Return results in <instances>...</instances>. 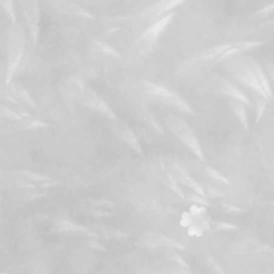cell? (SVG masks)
I'll use <instances>...</instances> for the list:
<instances>
[{"mask_svg":"<svg viewBox=\"0 0 274 274\" xmlns=\"http://www.w3.org/2000/svg\"><path fill=\"white\" fill-rule=\"evenodd\" d=\"M25 31L21 24H11L8 29V66L6 85L11 84L21 66L25 49Z\"/></svg>","mask_w":274,"mask_h":274,"instance_id":"1","label":"cell"},{"mask_svg":"<svg viewBox=\"0 0 274 274\" xmlns=\"http://www.w3.org/2000/svg\"><path fill=\"white\" fill-rule=\"evenodd\" d=\"M164 120H165V124L168 130L173 133L180 142H182L189 148L201 162L205 161V156H203L199 140L189 124L182 118H180L179 116L174 114H168L164 118Z\"/></svg>","mask_w":274,"mask_h":274,"instance_id":"2","label":"cell"},{"mask_svg":"<svg viewBox=\"0 0 274 274\" xmlns=\"http://www.w3.org/2000/svg\"><path fill=\"white\" fill-rule=\"evenodd\" d=\"M231 44H222V45H216L212 46V48L203 50L196 55H194L191 58L186 59L181 67L178 70V74L180 75H184L187 73H191L192 71H195L202 66H205L207 62L211 61L212 59H215L216 57L220 56L222 53L228 50L230 48Z\"/></svg>","mask_w":274,"mask_h":274,"instance_id":"3","label":"cell"},{"mask_svg":"<svg viewBox=\"0 0 274 274\" xmlns=\"http://www.w3.org/2000/svg\"><path fill=\"white\" fill-rule=\"evenodd\" d=\"M228 71L234 80L238 81L241 84H243L244 86H246V87L256 91L261 98L268 100L264 91L262 90L260 86L258 85L254 76L249 72V70L247 69V67L245 66L243 61L240 59L230 60L228 62Z\"/></svg>","mask_w":274,"mask_h":274,"instance_id":"4","label":"cell"},{"mask_svg":"<svg viewBox=\"0 0 274 274\" xmlns=\"http://www.w3.org/2000/svg\"><path fill=\"white\" fill-rule=\"evenodd\" d=\"M81 97L82 100L81 102L89 107L92 111H95L98 114L103 115L106 118L111 119L112 121L116 122L117 121V117L115 113L113 112V109L109 107V105L106 103V102L102 99L96 91H93L88 86H85L84 89L81 92Z\"/></svg>","mask_w":274,"mask_h":274,"instance_id":"5","label":"cell"},{"mask_svg":"<svg viewBox=\"0 0 274 274\" xmlns=\"http://www.w3.org/2000/svg\"><path fill=\"white\" fill-rule=\"evenodd\" d=\"M174 15H175L174 13L167 14L166 17L156 21L154 24H152L150 27H148L146 29L145 33L140 36L139 42H138V44L140 45V51H143L142 53L149 51L152 48L153 44L156 41V39L160 37V35L169 25V23L171 22V20H173Z\"/></svg>","mask_w":274,"mask_h":274,"instance_id":"6","label":"cell"},{"mask_svg":"<svg viewBox=\"0 0 274 274\" xmlns=\"http://www.w3.org/2000/svg\"><path fill=\"white\" fill-rule=\"evenodd\" d=\"M211 86H212V89L215 92L220 93V95L226 96L233 100H238L247 106H252V103H250L245 93L239 89L233 83L226 80L223 76H214L212 78V82H211Z\"/></svg>","mask_w":274,"mask_h":274,"instance_id":"7","label":"cell"},{"mask_svg":"<svg viewBox=\"0 0 274 274\" xmlns=\"http://www.w3.org/2000/svg\"><path fill=\"white\" fill-rule=\"evenodd\" d=\"M23 14L27 21L29 33L34 44H38L39 41V25H40V5L38 2H22Z\"/></svg>","mask_w":274,"mask_h":274,"instance_id":"8","label":"cell"},{"mask_svg":"<svg viewBox=\"0 0 274 274\" xmlns=\"http://www.w3.org/2000/svg\"><path fill=\"white\" fill-rule=\"evenodd\" d=\"M112 130L114 131L115 134L122 140V142H124L130 148H132L133 150L136 151L138 154H143L142 146H140L135 133L130 129L129 125L116 121L115 124L112 127Z\"/></svg>","mask_w":274,"mask_h":274,"instance_id":"9","label":"cell"},{"mask_svg":"<svg viewBox=\"0 0 274 274\" xmlns=\"http://www.w3.org/2000/svg\"><path fill=\"white\" fill-rule=\"evenodd\" d=\"M169 174L176 180V181L186 185L187 187L192 189L195 193L200 195L201 197L206 198L205 190H203L202 187L196 181H195V180L189 174H187V171L184 168L178 165V164H173V165H171Z\"/></svg>","mask_w":274,"mask_h":274,"instance_id":"10","label":"cell"},{"mask_svg":"<svg viewBox=\"0 0 274 274\" xmlns=\"http://www.w3.org/2000/svg\"><path fill=\"white\" fill-rule=\"evenodd\" d=\"M49 5L58 13L72 15V17L89 19V20L95 19L92 17V14H90L88 11H86L84 8L72 2H51L49 3Z\"/></svg>","mask_w":274,"mask_h":274,"instance_id":"11","label":"cell"},{"mask_svg":"<svg viewBox=\"0 0 274 274\" xmlns=\"http://www.w3.org/2000/svg\"><path fill=\"white\" fill-rule=\"evenodd\" d=\"M245 66L247 67V69L249 70V72L252 73V75L254 76V78L256 80V82L258 83V85L260 86L262 88V90L264 91L265 96H267L268 100H272L273 99V95H272V89L270 87V83L268 77L265 76V74L263 73V71L261 70L260 66L257 64V62L252 59V58H247L246 60L243 61Z\"/></svg>","mask_w":274,"mask_h":274,"instance_id":"12","label":"cell"},{"mask_svg":"<svg viewBox=\"0 0 274 274\" xmlns=\"http://www.w3.org/2000/svg\"><path fill=\"white\" fill-rule=\"evenodd\" d=\"M55 229L58 232H69V233H84L89 234V236H93V233L90 232L86 227L78 225L76 223H73L72 221L66 220V218L57 217L53 221Z\"/></svg>","mask_w":274,"mask_h":274,"instance_id":"13","label":"cell"},{"mask_svg":"<svg viewBox=\"0 0 274 274\" xmlns=\"http://www.w3.org/2000/svg\"><path fill=\"white\" fill-rule=\"evenodd\" d=\"M263 43L262 42H259V41H248V42H237V43H232L230 45V48L225 51L224 53H222L220 56L216 57V61H221V60H224V59H228V58H231L233 57L234 55L237 54H240V53H243V52H246V51H249L252 49H255V48H258V46H261Z\"/></svg>","mask_w":274,"mask_h":274,"instance_id":"14","label":"cell"},{"mask_svg":"<svg viewBox=\"0 0 274 274\" xmlns=\"http://www.w3.org/2000/svg\"><path fill=\"white\" fill-rule=\"evenodd\" d=\"M12 176L15 177L17 180H20V181H25L29 183L38 182L39 184H40L43 182L53 181L52 178H50L49 176L38 174V173H35V171H30V170H15L12 173Z\"/></svg>","mask_w":274,"mask_h":274,"instance_id":"15","label":"cell"},{"mask_svg":"<svg viewBox=\"0 0 274 274\" xmlns=\"http://www.w3.org/2000/svg\"><path fill=\"white\" fill-rule=\"evenodd\" d=\"M144 89L147 95L158 98L159 100H166L173 96V92L167 88L149 81H144Z\"/></svg>","mask_w":274,"mask_h":274,"instance_id":"16","label":"cell"},{"mask_svg":"<svg viewBox=\"0 0 274 274\" xmlns=\"http://www.w3.org/2000/svg\"><path fill=\"white\" fill-rule=\"evenodd\" d=\"M229 107L231 108L232 113L236 115V117L240 121V123L242 124L243 129L245 131H248V120H247V116H246V112H245L243 103L238 100L230 99L229 100Z\"/></svg>","mask_w":274,"mask_h":274,"instance_id":"17","label":"cell"},{"mask_svg":"<svg viewBox=\"0 0 274 274\" xmlns=\"http://www.w3.org/2000/svg\"><path fill=\"white\" fill-rule=\"evenodd\" d=\"M162 102H166V103L169 105V106H173L174 108H177V109H180V111H182L186 114L189 115H193V109L191 108V106L186 103V102L180 97L178 96L177 93L173 92V96H171V98L169 99H166V100H160Z\"/></svg>","mask_w":274,"mask_h":274,"instance_id":"18","label":"cell"},{"mask_svg":"<svg viewBox=\"0 0 274 274\" xmlns=\"http://www.w3.org/2000/svg\"><path fill=\"white\" fill-rule=\"evenodd\" d=\"M11 88H12L14 96H17L22 101H24L25 103L28 104L31 108H37V104H36L35 100L33 99V97L29 95V92L24 87H22L21 85L15 84V85H11Z\"/></svg>","mask_w":274,"mask_h":274,"instance_id":"19","label":"cell"},{"mask_svg":"<svg viewBox=\"0 0 274 274\" xmlns=\"http://www.w3.org/2000/svg\"><path fill=\"white\" fill-rule=\"evenodd\" d=\"M165 3L166 2H160L158 4L153 5L152 7L148 8V9L142 14V20H145V21H152L154 19H156L159 17V15L164 12V6H165Z\"/></svg>","mask_w":274,"mask_h":274,"instance_id":"20","label":"cell"},{"mask_svg":"<svg viewBox=\"0 0 274 274\" xmlns=\"http://www.w3.org/2000/svg\"><path fill=\"white\" fill-rule=\"evenodd\" d=\"M92 48L95 51H98V52H101L103 54H106L108 55V56H112V57H117L119 58L120 57V54L117 52L115 49H113L111 45L106 44L105 42H101V41H93L92 42Z\"/></svg>","mask_w":274,"mask_h":274,"instance_id":"21","label":"cell"},{"mask_svg":"<svg viewBox=\"0 0 274 274\" xmlns=\"http://www.w3.org/2000/svg\"><path fill=\"white\" fill-rule=\"evenodd\" d=\"M50 127L49 123L44 121H40L37 119H24L20 121V130H34V129H40V128H48Z\"/></svg>","mask_w":274,"mask_h":274,"instance_id":"22","label":"cell"},{"mask_svg":"<svg viewBox=\"0 0 274 274\" xmlns=\"http://www.w3.org/2000/svg\"><path fill=\"white\" fill-rule=\"evenodd\" d=\"M142 118H143V120H144L145 122H147L148 124H149L150 127H151L152 129H154L156 132H159L160 134H164V131H163L162 127L158 123V121H156L154 115H153L151 112H149V111H144V112H143Z\"/></svg>","mask_w":274,"mask_h":274,"instance_id":"23","label":"cell"},{"mask_svg":"<svg viewBox=\"0 0 274 274\" xmlns=\"http://www.w3.org/2000/svg\"><path fill=\"white\" fill-rule=\"evenodd\" d=\"M0 118L10 119V120H15V121L24 120L17 113V111H12V109H10L9 107H7L5 105H0Z\"/></svg>","mask_w":274,"mask_h":274,"instance_id":"24","label":"cell"},{"mask_svg":"<svg viewBox=\"0 0 274 274\" xmlns=\"http://www.w3.org/2000/svg\"><path fill=\"white\" fill-rule=\"evenodd\" d=\"M0 6L3 7V9L6 12L8 19L10 20L11 24H18L17 14H15V9H14V3H12V2H0Z\"/></svg>","mask_w":274,"mask_h":274,"instance_id":"25","label":"cell"},{"mask_svg":"<svg viewBox=\"0 0 274 274\" xmlns=\"http://www.w3.org/2000/svg\"><path fill=\"white\" fill-rule=\"evenodd\" d=\"M164 182H165V184L169 187V189H171L177 195H179L180 197H181V198L185 197L183 192H182V190L180 189V186L178 185L177 181H176V180L173 177H171V175L169 173H167L165 175V180H164Z\"/></svg>","mask_w":274,"mask_h":274,"instance_id":"26","label":"cell"},{"mask_svg":"<svg viewBox=\"0 0 274 274\" xmlns=\"http://www.w3.org/2000/svg\"><path fill=\"white\" fill-rule=\"evenodd\" d=\"M189 212L193 216L195 223L198 222L200 218L205 217L207 215V208L203 206H197V205H193L191 206Z\"/></svg>","mask_w":274,"mask_h":274,"instance_id":"27","label":"cell"},{"mask_svg":"<svg viewBox=\"0 0 274 274\" xmlns=\"http://www.w3.org/2000/svg\"><path fill=\"white\" fill-rule=\"evenodd\" d=\"M206 174L209 178L211 179H213V180H216V181L218 182H222V183H225V184H228L229 181L228 180H227L222 174L218 173L217 170H215L214 168L212 167H210V166H207L206 167Z\"/></svg>","mask_w":274,"mask_h":274,"instance_id":"28","label":"cell"},{"mask_svg":"<svg viewBox=\"0 0 274 274\" xmlns=\"http://www.w3.org/2000/svg\"><path fill=\"white\" fill-rule=\"evenodd\" d=\"M265 106H267V100L261 98V97L259 99H257V101H256V123L260 121L261 117L264 113Z\"/></svg>","mask_w":274,"mask_h":274,"instance_id":"29","label":"cell"},{"mask_svg":"<svg viewBox=\"0 0 274 274\" xmlns=\"http://www.w3.org/2000/svg\"><path fill=\"white\" fill-rule=\"evenodd\" d=\"M187 199H189L190 201H192L194 205H197V206H203V207H208L209 206V202L206 198L201 197L200 195L198 194H189L187 195Z\"/></svg>","mask_w":274,"mask_h":274,"instance_id":"30","label":"cell"},{"mask_svg":"<svg viewBox=\"0 0 274 274\" xmlns=\"http://www.w3.org/2000/svg\"><path fill=\"white\" fill-rule=\"evenodd\" d=\"M194 223H195L194 218L189 211H185V212H183L181 214V218H180V225H181L182 227H187V228H189V227L191 225H193Z\"/></svg>","mask_w":274,"mask_h":274,"instance_id":"31","label":"cell"},{"mask_svg":"<svg viewBox=\"0 0 274 274\" xmlns=\"http://www.w3.org/2000/svg\"><path fill=\"white\" fill-rule=\"evenodd\" d=\"M187 233H189V236L191 237H201L203 230L197 223H194L187 228Z\"/></svg>","mask_w":274,"mask_h":274,"instance_id":"32","label":"cell"},{"mask_svg":"<svg viewBox=\"0 0 274 274\" xmlns=\"http://www.w3.org/2000/svg\"><path fill=\"white\" fill-rule=\"evenodd\" d=\"M272 11H274V4H271V5H268V6H265V7L260 8V9L258 10L254 15H255V17L263 18V17H267V15L269 13H271Z\"/></svg>","mask_w":274,"mask_h":274,"instance_id":"33","label":"cell"},{"mask_svg":"<svg viewBox=\"0 0 274 274\" xmlns=\"http://www.w3.org/2000/svg\"><path fill=\"white\" fill-rule=\"evenodd\" d=\"M222 208L226 211V212L229 213H242L245 212L244 209H242L238 206H232V205H228V203H222Z\"/></svg>","mask_w":274,"mask_h":274,"instance_id":"34","label":"cell"},{"mask_svg":"<svg viewBox=\"0 0 274 274\" xmlns=\"http://www.w3.org/2000/svg\"><path fill=\"white\" fill-rule=\"evenodd\" d=\"M183 4V2H179V0H170V2H166L165 6H164V12L166 11H170L173 9H176L178 6H181Z\"/></svg>","mask_w":274,"mask_h":274,"instance_id":"35","label":"cell"},{"mask_svg":"<svg viewBox=\"0 0 274 274\" xmlns=\"http://www.w3.org/2000/svg\"><path fill=\"white\" fill-rule=\"evenodd\" d=\"M215 227L220 230H234V229H237V226L231 225L229 223H225V222H216Z\"/></svg>","mask_w":274,"mask_h":274,"instance_id":"36","label":"cell"},{"mask_svg":"<svg viewBox=\"0 0 274 274\" xmlns=\"http://www.w3.org/2000/svg\"><path fill=\"white\" fill-rule=\"evenodd\" d=\"M208 193H206V198H207V195L209 194L210 198H217V197H223V194L217 191L216 189H214V187H208Z\"/></svg>","mask_w":274,"mask_h":274,"instance_id":"37","label":"cell"},{"mask_svg":"<svg viewBox=\"0 0 274 274\" xmlns=\"http://www.w3.org/2000/svg\"><path fill=\"white\" fill-rule=\"evenodd\" d=\"M267 68H268V73H269V75L271 76L272 81L274 82V65L268 64V65H267Z\"/></svg>","mask_w":274,"mask_h":274,"instance_id":"38","label":"cell"},{"mask_svg":"<svg viewBox=\"0 0 274 274\" xmlns=\"http://www.w3.org/2000/svg\"><path fill=\"white\" fill-rule=\"evenodd\" d=\"M3 201V197H2V190H0V202Z\"/></svg>","mask_w":274,"mask_h":274,"instance_id":"39","label":"cell"},{"mask_svg":"<svg viewBox=\"0 0 274 274\" xmlns=\"http://www.w3.org/2000/svg\"><path fill=\"white\" fill-rule=\"evenodd\" d=\"M273 161H274V156H273Z\"/></svg>","mask_w":274,"mask_h":274,"instance_id":"40","label":"cell"}]
</instances>
